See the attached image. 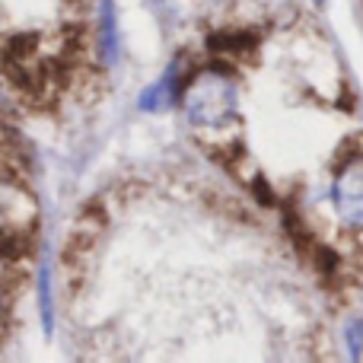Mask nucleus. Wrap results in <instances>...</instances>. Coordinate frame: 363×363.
Wrapping results in <instances>:
<instances>
[{
    "label": "nucleus",
    "instance_id": "2",
    "mask_svg": "<svg viewBox=\"0 0 363 363\" xmlns=\"http://www.w3.org/2000/svg\"><path fill=\"white\" fill-rule=\"evenodd\" d=\"M335 207L347 223H363V160L338 172L335 179Z\"/></svg>",
    "mask_w": 363,
    "mask_h": 363
},
{
    "label": "nucleus",
    "instance_id": "1",
    "mask_svg": "<svg viewBox=\"0 0 363 363\" xmlns=\"http://www.w3.org/2000/svg\"><path fill=\"white\" fill-rule=\"evenodd\" d=\"M185 115L201 128H223L236 118V86L220 70H204L185 89Z\"/></svg>",
    "mask_w": 363,
    "mask_h": 363
},
{
    "label": "nucleus",
    "instance_id": "3",
    "mask_svg": "<svg viewBox=\"0 0 363 363\" xmlns=\"http://www.w3.org/2000/svg\"><path fill=\"white\" fill-rule=\"evenodd\" d=\"M315 4H325V0H315Z\"/></svg>",
    "mask_w": 363,
    "mask_h": 363
}]
</instances>
